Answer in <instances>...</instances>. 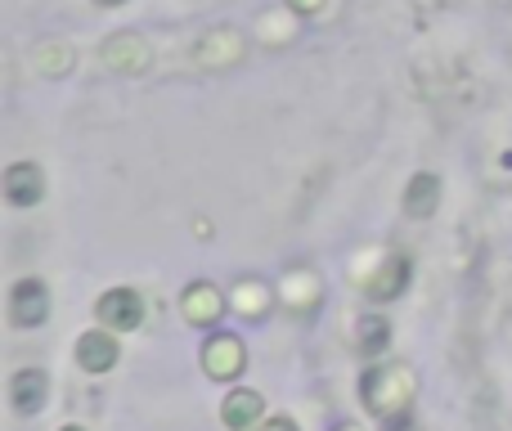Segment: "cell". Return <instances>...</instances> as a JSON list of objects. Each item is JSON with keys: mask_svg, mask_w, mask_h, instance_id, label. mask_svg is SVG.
Wrapping results in <instances>:
<instances>
[{"mask_svg": "<svg viewBox=\"0 0 512 431\" xmlns=\"http://www.w3.org/2000/svg\"><path fill=\"white\" fill-rule=\"evenodd\" d=\"M364 405L378 418H396L409 409V396H414V373L405 364H378L373 373H364Z\"/></svg>", "mask_w": 512, "mask_h": 431, "instance_id": "obj_1", "label": "cell"}, {"mask_svg": "<svg viewBox=\"0 0 512 431\" xmlns=\"http://www.w3.org/2000/svg\"><path fill=\"white\" fill-rule=\"evenodd\" d=\"M50 315V292L41 279H18L9 292V324L14 328H36Z\"/></svg>", "mask_w": 512, "mask_h": 431, "instance_id": "obj_2", "label": "cell"}, {"mask_svg": "<svg viewBox=\"0 0 512 431\" xmlns=\"http://www.w3.org/2000/svg\"><path fill=\"white\" fill-rule=\"evenodd\" d=\"M95 315L104 319L108 328H140V319H144V297L135 288H113V292H104L99 297V306H95Z\"/></svg>", "mask_w": 512, "mask_h": 431, "instance_id": "obj_3", "label": "cell"}, {"mask_svg": "<svg viewBox=\"0 0 512 431\" xmlns=\"http://www.w3.org/2000/svg\"><path fill=\"white\" fill-rule=\"evenodd\" d=\"M45 194V180H41V167L36 162H14L5 171V198L14 207H36Z\"/></svg>", "mask_w": 512, "mask_h": 431, "instance_id": "obj_4", "label": "cell"}, {"mask_svg": "<svg viewBox=\"0 0 512 431\" xmlns=\"http://www.w3.org/2000/svg\"><path fill=\"white\" fill-rule=\"evenodd\" d=\"M203 369L212 373V378H239L243 373V342L230 333H216L203 351Z\"/></svg>", "mask_w": 512, "mask_h": 431, "instance_id": "obj_5", "label": "cell"}, {"mask_svg": "<svg viewBox=\"0 0 512 431\" xmlns=\"http://www.w3.org/2000/svg\"><path fill=\"white\" fill-rule=\"evenodd\" d=\"M45 391H50V378L41 369H18L9 378V400H14L18 414H36L45 405Z\"/></svg>", "mask_w": 512, "mask_h": 431, "instance_id": "obj_6", "label": "cell"}, {"mask_svg": "<svg viewBox=\"0 0 512 431\" xmlns=\"http://www.w3.org/2000/svg\"><path fill=\"white\" fill-rule=\"evenodd\" d=\"M225 310V297L212 288V283H194V288L180 297V315L189 319V324H216Z\"/></svg>", "mask_w": 512, "mask_h": 431, "instance_id": "obj_7", "label": "cell"}, {"mask_svg": "<svg viewBox=\"0 0 512 431\" xmlns=\"http://www.w3.org/2000/svg\"><path fill=\"white\" fill-rule=\"evenodd\" d=\"M77 364L86 373H108L117 364V342L108 337V328H95L77 342Z\"/></svg>", "mask_w": 512, "mask_h": 431, "instance_id": "obj_8", "label": "cell"}, {"mask_svg": "<svg viewBox=\"0 0 512 431\" xmlns=\"http://www.w3.org/2000/svg\"><path fill=\"white\" fill-rule=\"evenodd\" d=\"M265 414V400L256 391H230L221 405V423L230 431H252V423Z\"/></svg>", "mask_w": 512, "mask_h": 431, "instance_id": "obj_9", "label": "cell"}, {"mask_svg": "<svg viewBox=\"0 0 512 431\" xmlns=\"http://www.w3.org/2000/svg\"><path fill=\"white\" fill-rule=\"evenodd\" d=\"M405 283H409V261L405 256H391V261H382V270L364 283V292H369V301H391L405 292Z\"/></svg>", "mask_w": 512, "mask_h": 431, "instance_id": "obj_10", "label": "cell"}, {"mask_svg": "<svg viewBox=\"0 0 512 431\" xmlns=\"http://www.w3.org/2000/svg\"><path fill=\"white\" fill-rule=\"evenodd\" d=\"M104 63L117 72H144L149 68V45L140 36H117V41L104 45Z\"/></svg>", "mask_w": 512, "mask_h": 431, "instance_id": "obj_11", "label": "cell"}, {"mask_svg": "<svg viewBox=\"0 0 512 431\" xmlns=\"http://www.w3.org/2000/svg\"><path fill=\"white\" fill-rule=\"evenodd\" d=\"M436 203H441V180H436L432 171H418L405 189V216L423 220V216L436 212Z\"/></svg>", "mask_w": 512, "mask_h": 431, "instance_id": "obj_12", "label": "cell"}, {"mask_svg": "<svg viewBox=\"0 0 512 431\" xmlns=\"http://www.w3.org/2000/svg\"><path fill=\"white\" fill-rule=\"evenodd\" d=\"M239 54H243L239 32H212L203 45H198V63H203V68H225V63H239Z\"/></svg>", "mask_w": 512, "mask_h": 431, "instance_id": "obj_13", "label": "cell"}, {"mask_svg": "<svg viewBox=\"0 0 512 431\" xmlns=\"http://www.w3.org/2000/svg\"><path fill=\"white\" fill-rule=\"evenodd\" d=\"M391 342V324L382 315L360 319V355H382V346Z\"/></svg>", "mask_w": 512, "mask_h": 431, "instance_id": "obj_14", "label": "cell"}, {"mask_svg": "<svg viewBox=\"0 0 512 431\" xmlns=\"http://www.w3.org/2000/svg\"><path fill=\"white\" fill-rule=\"evenodd\" d=\"M68 59H72V54L63 50V45H45V50H36V68L50 72V77H59V72L68 68Z\"/></svg>", "mask_w": 512, "mask_h": 431, "instance_id": "obj_15", "label": "cell"}, {"mask_svg": "<svg viewBox=\"0 0 512 431\" xmlns=\"http://www.w3.org/2000/svg\"><path fill=\"white\" fill-rule=\"evenodd\" d=\"M239 310H243V315H265L261 283H243V288H239Z\"/></svg>", "mask_w": 512, "mask_h": 431, "instance_id": "obj_16", "label": "cell"}, {"mask_svg": "<svg viewBox=\"0 0 512 431\" xmlns=\"http://www.w3.org/2000/svg\"><path fill=\"white\" fill-rule=\"evenodd\" d=\"M256 431H297V423L292 418H270V423H261Z\"/></svg>", "mask_w": 512, "mask_h": 431, "instance_id": "obj_17", "label": "cell"}, {"mask_svg": "<svg viewBox=\"0 0 512 431\" xmlns=\"http://www.w3.org/2000/svg\"><path fill=\"white\" fill-rule=\"evenodd\" d=\"M288 5H292V9H301V14H315V9L324 5V0H288Z\"/></svg>", "mask_w": 512, "mask_h": 431, "instance_id": "obj_18", "label": "cell"}, {"mask_svg": "<svg viewBox=\"0 0 512 431\" xmlns=\"http://www.w3.org/2000/svg\"><path fill=\"white\" fill-rule=\"evenodd\" d=\"M99 5H126V0H99Z\"/></svg>", "mask_w": 512, "mask_h": 431, "instance_id": "obj_19", "label": "cell"}, {"mask_svg": "<svg viewBox=\"0 0 512 431\" xmlns=\"http://www.w3.org/2000/svg\"><path fill=\"white\" fill-rule=\"evenodd\" d=\"M59 431H86V427H59Z\"/></svg>", "mask_w": 512, "mask_h": 431, "instance_id": "obj_20", "label": "cell"}, {"mask_svg": "<svg viewBox=\"0 0 512 431\" xmlns=\"http://www.w3.org/2000/svg\"><path fill=\"white\" fill-rule=\"evenodd\" d=\"M342 431H360V427H342Z\"/></svg>", "mask_w": 512, "mask_h": 431, "instance_id": "obj_21", "label": "cell"}]
</instances>
